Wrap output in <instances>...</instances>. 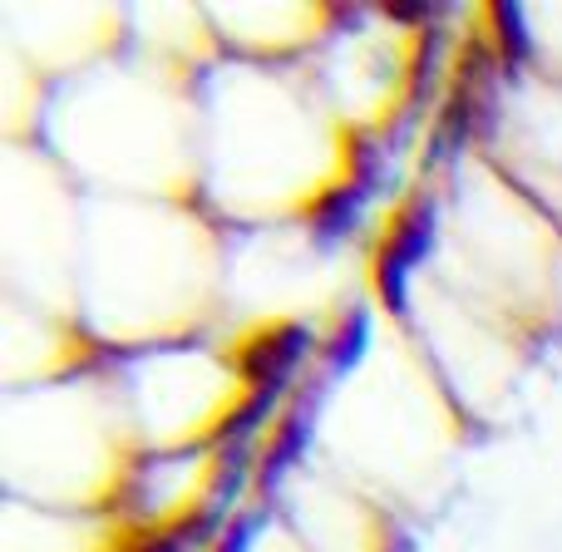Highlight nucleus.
I'll list each match as a JSON object with an SVG mask.
<instances>
[{
  "mask_svg": "<svg viewBox=\"0 0 562 552\" xmlns=\"http://www.w3.org/2000/svg\"><path fill=\"white\" fill-rule=\"evenodd\" d=\"M306 346H311V336L301 326H286V330H277V336H267L262 346L247 356V380H252V395L277 399L281 390H286L291 370L306 360Z\"/></svg>",
  "mask_w": 562,
  "mask_h": 552,
  "instance_id": "1",
  "label": "nucleus"
},
{
  "mask_svg": "<svg viewBox=\"0 0 562 552\" xmlns=\"http://www.w3.org/2000/svg\"><path fill=\"white\" fill-rule=\"evenodd\" d=\"M429 243H435V213L419 207V213H409L405 223H400L395 243H390V252H385V272L380 277H385V296L390 301L405 296V281H409V272H415L419 262H425Z\"/></svg>",
  "mask_w": 562,
  "mask_h": 552,
  "instance_id": "2",
  "label": "nucleus"
}]
</instances>
